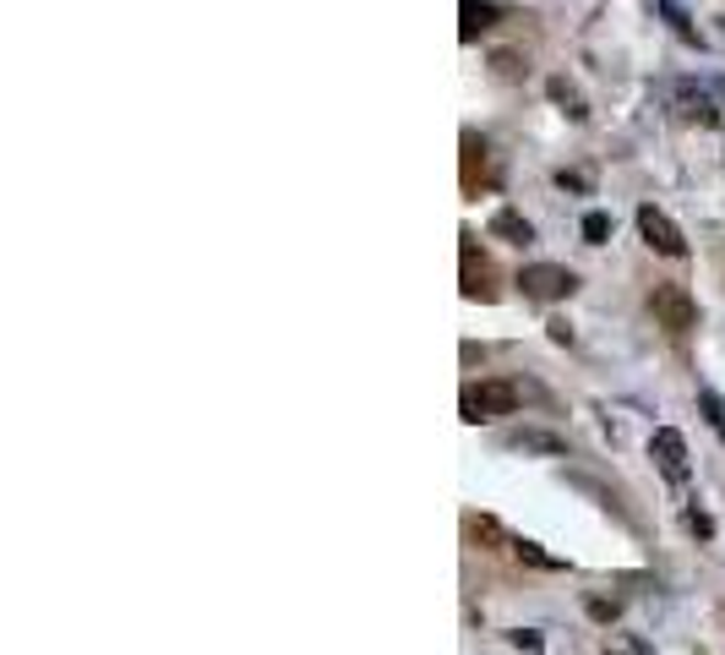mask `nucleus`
<instances>
[{
  "instance_id": "9",
  "label": "nucleus",
  "mask_w": 725,
  "mask_h": 655,
  "mask_svg": "<svg viewBox=\"0 0 725 655\" xmlns=\"http://www.w3.org/2000/svg\"><path fill=\"white\" fill-rule=\"evenodd\" d=\"M491 235H502V241H513V246H529V241H535V224H529L524 213L502 208V213L491 219Z\"/></svg>"
},
{
  "instance_id": "13",
  "label": "nucleus",
  "mask_w": 725,
  "mask_h": 655,
  "mask_svg": "<svg viewBox=\"0 0 725 655\" xmlns=\"http://www.w3.org/2000/svg\"><path fill=\"white\" fill-rule=\"evenodd\" d=\"M699 410H704V421L721 432V443H725V399L715 393V388H704V393H699Z\"/></svg>"
},
{
  "instance_id": "7",
  "label": "nucleus",
  "mask_w": 725,
  "mask_h": 655,
  "mask_svg": "<svg viewBox=\"0 0 725 655\" xmlns=\"http://www.w3.org/2000/svg\"><path fill=\"white\" fill-rule=\"evenodd\" d=\"M458 16H464V22H458V38H464V44H475L486 27H497L502 5H497V0H458Z\"/></svg>"
},
{
  "instance_id": "12",
  "label": "nucleus",
  "mask_w": 725,
  "mask_h": 655,
  "mask_svg": "<svg viewBox=\"0 0 725 655\" xmlns=\"http://www.w3.org/2000/svg\"><path fill=\"white\" fill-rule=\"evenodd\" d=\"M513 448H535V454H568V443H562V437H551V432H518V437H513Z\"/></svg>"
},
{
  "instance_id": "14",
  "label": "nucleus",
  "mask_w": 725,
  "mask_h": 655,
  "mask_svg": "<svg viewBox=\"0 0 725 655\" xmlns=\"http://www.w3.org/2000/svg\"><path fill=\"white\" fill-rule=\"evenodd\" d=\"M605 235H611V213H583V241L600 246Z\"/></svg>"
},
{
  "instance_id": "20",
  "label": "nucleus",
  "mask_w": 725,
  "mask_h": 655,
  "mask_svg": "<svg viewBox=\"0 0 725 655\" xmlns=\"http://www.w3.org/2000/svg\"><path fill=\"white\" fill-rule=\"evenodd\" d=\"M546 328H551V338H557V344H568V338H573V328L562 323V318H551V323H546Z\"/></svg>"
},
{
  "instance_id": "5",
  "label": "nucleus",
  "mask_w": 725,
  "mask_h": 655,
  "mask_svg": "<svg viewBox=\"0 0 725 655\" xmlns=\"http://www.w3.org/2000/svg\"><path fill=\"white\" fill-rule=\"evenodd\" d=\"M464 301H497V268L475 252V235L464 230Z\"/></svg>"
},
{
  "instance_id": "2",
  "label": "nucleus",
  "mask_w": 725,
  "mask_h": 655,
  "mask_svg": "<svg viewBox=\"0 0 725 655\" xmlns=\"http://www.w3.org/2000/svg\"><path fill=\"white\" fill-rule=\"evenodd\" d=\"M649 312H655V323L666 328V333H677V338L699 328V301L682 285H655L649 290Z\"/></svg>"
},
{
  "instance_id": "8",
  "label": "nucleus",
  "mask_w": 725,
  "mask_h": 655,
  "mask_svg": "<svg viewBox=\"0 0 725 655\" xmlns=\"http://www.w3.org/2000/svg\"><path fill=\"white\" fill-rule=\"evenodd\" d=\"M677 115H682V121H699V126H721L715 99L699 93V88H677Z\"/></svg>"
},
{
  "instance_id": "10",
  "label": "nucleus",
  "mask_w": 725,
  "mask_h": 655,
  "mask_svg": "<svg viewBox=\"0 0 725 655\" xmlns=\"http://www.w3.org/2000/svg\"><path fill=\"white\" fill-rule=\"evenodd\" d=\"M486 154H491V148H486V143H480L475 132H464V191H475V186H480Z\"/></svg>"
},
{
  "instance_id": "16",
  "label": "nucleus",
  "mask_w": 725,
  "mask_h": 655,
  "mask_svg": "<svg viewBox=\"0 0 725 655\" xmlns=\"http://www.w3.org/2000/svg\"><path fill=\"white\" fill-rule=\"evenodd\" d=\"M513 552H518L524 563H535V568H562V563H557V557H546L535 541H513Z\"/></svg>"
},
{
  "instance_id": "19",
  "label": "nucleus",
  "mask_w": 725,
  "mask_h": 655,
  "mask_svg": "<svg viewBox=\"0 0 725 655\" xmlns=\"http://www.w3.org/2000/svg\"><path fill=\"white\" fill-rule=\"evenodd\" d=\"M589 618H600V623H611V618H616V601H600V596H594V601H589Z\"/></svg>"
},
{
  "instance_id": "1",
  "label": "nucleus",
  "mask_w": 725,
  "mask_h": 655,
  "mask_svg": "<svg viewBox=\"0 0 725 655\" xmlns=\"http://www.w3.org/2000/svg\"><path fill=\"white\" fill-rule=\"evenodd\" d=\"M518 410V388L507 377H486V382H469L464 388V421H502Z\"/></svg>"
},
{
  "instance_id": "18",
  "label": "nucleus",
  "mask_w": 725,
  "mask_h": 655,
  "mask_svg": "<svg viewBox=\"0 0 725 655\" xmlns=\"http://www.w3.org/2000/svg\"><path fill=\"white\" fill-rule=\"evenodd\" d=\"M688 530H693V535H715V519L693 508V513H688Z\"/></svg>"
},
{
  "instance_id": "15",
  "label": "nucleus",
  "mask_w": 725,
  "mask_h": 655,
  "mask_svg": "<svg viewBox=\"0 0 725 655\" xmlns=\"http://www.w3.org/2000/svg\"><path fill=\"white\" fill-rule=\"evenodd\" d=\"M491 66H497V77H507V82H513V77H524V60H518L513 49H497V55H491Z\"/></svg>"
},
{
  "instance_id": "11",
  "label": "nucleus",
  "mask_w": 725,
  "mask_h": 655,
  "mask_svg": "<svg viewBox=\"0 0 725 655\" xmlns=\"http://www.w3.org/2000/svg\"><path fill=\"white\" fill-rule=\"evenodd\" d=\"M546 93H551V99H557V104H562V110L573 115V121H583V115H589V104H583V93H579V88H573V82H568V77H551V82H546Z\"/></svg>"
},
{
  "instance_id": "4",
  "label": "nucleus",
  "mask_w": 725,
  "mask_h": 655,
  "mask_svg": "<svg viewBox=\"0 0 725 655\" xmlns=\"http://www.w3.org/2000/svg\"><path fill=\"white\" fill-rule=\"evenodd\" d=\"M638 235H644L660 257H688V235H682V230H677V224H671L655 202H644V208H638Z\"/></svg>"
},
{
  "instance_id": "17",
  "label": "nucleus",
  "mask_w": 725,
  "mask_h": 655,
  "mask_svg": "<svg viewBox=\"0 0 725 655\" xmlns=\"http://www.w3.org/2000/svg\"><path fill=\"white\" fill-rule=\"evenodd\" d=\"M557 186L562 191H589V175L583 169H557Z\"/></svg>"
},
{
  "instance_id": "3",
  "label": "nucleus",
  "mask_w": 725,
  "mask_h": 655,
  "mask_svg": "<svg viewBox=\"0 0 725 655\" xmlns=\"http://www.w3.org/2000/svg\"><path fill=\"white\" fill-rule=\"evenodd\" d=\"M518 290H524L529 301H568V296L579 290V274L562 268V263H529V268L518 274Z\"/></svg>"
},
{
  "instance_id": "6",
  "label": "nucleus",
  "mask_w": 725,
  "mask_h": 655,
  "mask_svg": "<svg viewBox=\"0 0 725 655\" xmlns=\"http://www.w3.org/2000/svg\"><path fill=\"white\" fill-rule=\"evenodd\" d=\"M649 454H655V465L666 470V481H688V443H682V432L660 426L655 443H649Z\"/></svg>"
}]
</instances>
